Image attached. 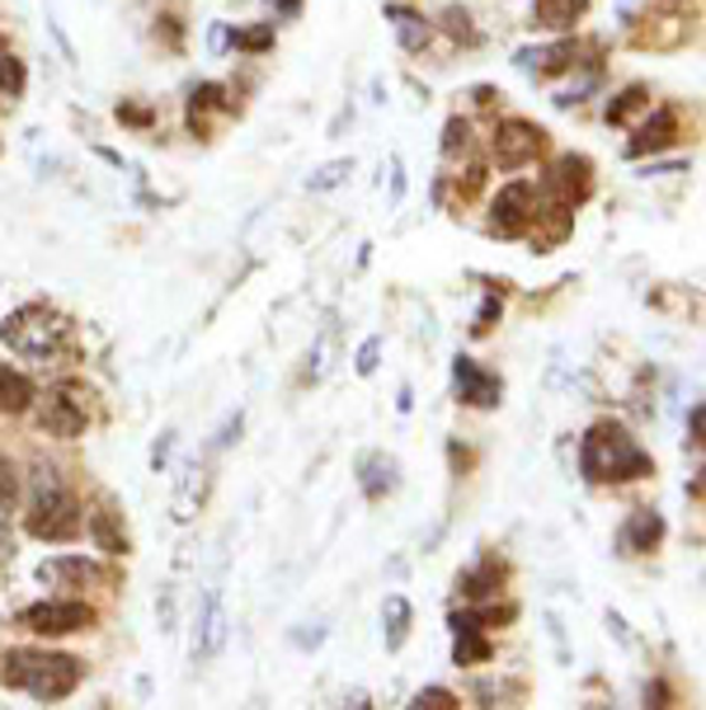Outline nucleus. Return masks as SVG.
I'll list each match as a JSON object with an SVG mask.
<instances>
[{"label": "nucleus", "mask_w": 706, "mask_h": 710, "mask_svg": "<svg viewBox=\"0 0 706 710\" xmlns=\"http://www.w3.org/2000/svg\"><path fill=\"white\" fill-rule=\"evenodd\" d=\"M39 579L52 583V589H85V583H99L104 570L85 556H52L39 564Z\"/></svg>", "instance_id": "14"}, {"label": "nucleus", "mask_w": 706, "mask_h": 710, "mask_svg": "<svg viewBox=\"0 0 706 710\" xmlns=\"http://www.w3.org/2000/svg\"><path fill=\"white\" fill-rule=\"evenodd\" d=\"M359 485L367 499H386V494H396L400 485V461L396 456H386V452H373V456H363V466H359Z\"/></svg>", "instance_id": "18"}, {"label": "nucleus", "mask_w": 706, "mask_h": 710, "mask_svg": "<svg viewBox=\"0 0 706 710\" xmlns=\"http://www.w3.org/2000/svg\"><path fill=\"white\" fill-rule=\"evenodd\" d=\"M702 405H693V410H687V448H693V456H702Z\"/></svg>", "instance_id": "39"}, {"label": "nucleus", "mask_w": 706, "mask_h": 710, "mask_svg": "<svg viewBox=\"0 0 706 710\" xmlns=\"http://www.w3.org/2000/svg\"><path fill=\"white\" fill-rule=\"evenodd\" d=\"M579 475L593 485H622V481H645L655 475V456L631 438L627 423L598 419L579 442Z\"/></svg>", "instance_id": "1"}, {"label": "nucleus", "mask_w": 706, "mask_h": 710, "mask_svg": "<svg viewBox=\"0 0 706 710\" xmlns=\"http://www.w3.org/2000/svg\"><path fill=\"white\" fill-rule=\"evenodd\" d=\"M81 678H85V664L76 654H57V649H10L6 668H0V682L29 691L43 706L66 701L81 687Z\"/></svg>", "instance_id": "2"}, {"label": "nucleus", "mask_w": 706, "mask_h": 710, "mask_svg": "<svg viewBox=\"0 0 706 710\" xmlns=\"http://www.w3.org/2000/svg\"><path fill=\"white\" fill-rule=\"evenodd\" d=\"M203 466L199 461H184L180 466V485H174V518L180 523H189L193 513H199V504H203Z\"/></svg>", "instance_id": "22"}, {"label": "nucleus", "mask_w": 706, "mask_h": 710, "mask_svg": "<svg viewBox=\"0 0 706 710\" xmlns=\"http://www.w3.org/2000/svg\"><path fill=\"white\" fill-rule=\"evenodd\" d=\"M377 363H382V340L373 334V340H363V348H359V363H353V367H359V377H373Z\"/></svg>", "instance_id": "36"}, {"label": "nucleus", "mask_w": 706, "mask_h": 710, "mask_svg": "<svg viewBox=\"0 0 706 710\" xmlns=\"http://www.w3.org/2000/svg\"><path fill=\"white\" fill-rule=\"evenodd\" d=\"M226 635H232V621H226V607L217 593H207L199 602V612H193V659H217L226 649Z\"/></svg>", "instance_id": "11"}, {"label": "nucleus", "mask_w": 706, "mask_h": 710, "mask_svg": "<svg viewBox=\"0 0 706 710\" xmlns=\"http://www.w3.org/2000/svg\"><path fill=\"white\" fill-rule=\"evenodd\" d=\"M542 193L552 198L556 207H579V203H589V193H593V161L589 155H560V161L552 165V174H546V184Z\"/></svg>", "instance_id": "8"}, {"label": "nucleus", "mask_w": 706, "mask_h": 710, "mask_svg": "<svg viewBox=\"0 0 706 710\" xmlns=\"http://www.w3.org/2000/svg\"><path fill=\"white\" fill-rule=\"evenodd\" d=\"M678 141V114L674 109H655L641 128H635V137L627 141V155L631 161H641V155H655V151H668Z\"/></svg>", "instance_id": "12"}, {"label": "nucleus", "mask_w": 706, "mask_h": 710, "mask_svg": "<svg viewBox=\"0 0 706 710\" xmlns=\"http://www.w3.org/2000/svg\"><path fill=\"white\" fill-rule=\"evenodd\" d=\"M207 47H212V52H226V47H232V29H226V24H212Z\"/></svg>", "instance_id": "43"}, {"label": "nucleus", "mask_w": 706, "mask_h": 710, "mask_svg": "<svg viewBox=\"0 0 706 710\" xmlns=\"http://www.w3.org/2000/svg\"><path fill=\"white\" fill-rule=\"evenodd\" d=\"M504 579H509V564L490 556V560L475 564V570H462V574H457V593L471 598V602H485V598H500Z\"/></svg>", "instance_id": "17"}, {"label": "nucleus", "mask_w": 706, "mask_h": 710, "mask_svg": "<svg viewBox=\"0 0 706 710\" xmlns=\"http://www.w3.org/2000/svg\"><path fill=\"white\" fill-rule=\"evenodd\" d=\"M575 57H579L575 39H560V43H552V47H527V52H518L514 62H518L523 71H537V76H560V71L575 66Z\"/></svg>", "instance_id": "19"}, {"label": "nucleus", "mask_w": 706, "mask_h": 710, "mask_svg": "<svg viewBox=\"0 0 706 710\" xmlns=\"http://www.w3.org/2000/svg\"><path fill=\"white\" fill-rule=\"evenodd\" d=\"M95 607L90 602H33L20 612V626L33 635H76L95 626Z\"/></svg>", "instance_id": "7"}, {"label": "nucleus", "mask_w": 706, "mask_h": 710, "mask_svg": "<svg viewBox=\"0 0 706 710\" xmlns=\"http://www.w3.org/2000/svg\"><path fill=\"white\" fill-rule=\"evenodd\" d=\"M635 114H650V90H645V85H627V90L608 104V122H612V128H631Z\"/></svg>", "instance_id": "27"}, {"label": "nucleus", "mask_w": 706, "mask_h": 710, "mask_svg": "<svg viewBox=\"0 0 706 710\" xmlns=\"http://www.w3.org/2000/svg\"><path fill=\"white\" fill-rule=\"evenodd\" d=\"M645 706H674V691H668L664 682H650L645 687Z\"/></svg>", "instance_id": "42"}, {"label": "nucleus", "mask_w": 706, "mask_h": 710, "mask_svg": "<svg viewBox=\"0 0 706 710\" xmlns=\"http://www.w3.org/2000/svg\"><path fill=\"white\" fill-rule=\"evenodd\" d=\"M400 198H405V165L392 161V203H400Z\"/></svg>", "instance_id": "44"}, {"label": "nucleus", "mask_w": 706, "mask_h": 710, "mask_svg": "<svg viewBox=\"0 0 706 710\" xmlns=\"http://www.w3.org/2000/svg\"><path fill=\"white\" fill-rule=\"evenodd\" d=\"M410 621H415L410 602H405L400 593L386 598V607H382V635H386V649H400L405 641H410Z\"/></svg>", "instance_id": "23"}, {"label": "nucleus", "mask_w": 706, "mask_h": 710, "mask_svg": "<svg viewBox=\"0 0 706 710\" xmlns=\"http://www.w3.org/2000/svg\"><path fill=\"white\" fill-rule=\"evenodd\" d=\"M386 20L396 24V39H400L405 52H424V47H429L434 24L424 20L419 10H410V6H386Z\"/></svg>", "instance_id": "21"}, {"label": "nucleus", "mask_w": 706, "mask_h": 710, "mask_svg": "<svg viewBox=\"0 0 706 710\" xmlns=\"http://www.w3.org/2000/svg\"><path fill=\"white\" fill-rule=\"evenodd\" d=\"M274 6H278L282 20H292V14H302V0H274Z\"/></svg>", "instance_id": "45"}, {"label": "nucleus", "mask_w": 706, "mask_h": 710, "mask_svg": "<svg viewBox=\"0 0 706 710\" xmlns=\"http://www.w3.org/2000/svg\"><path fill=\"white\" fill-rule=\"evenodd\" d=\"M24 527H29V537H39V541L81 537V504H76V494L62 485V475L52 466L33 471V504L24 513Z\"/></svg>", "instance_id": "4"}, {"label": "nucleus", "mask_w": 706, "mask_h": 710, "mask_svg": "<svg viewBox=\"0 0 706 710\" xmlns=\"http://www.w3.org/2000/svg\"><path fill=\"white\" fill-rule=\"evenodd\" d=\"M232 47H240V52H269V47H274V24L236 29V33H232Z\"/></svg>", "instance_id": "34"}, {"label": "nucleus", "mask_w": 706, "mask_h": 710, "mask_svg": "<svg viewBox=\"0 0 706 710\" xmlns=\"http://www.w3.org/2000/svg\"><path fill=\"white\" fill-rule=\"evenodd\" d=\"M85 527H90V541L104 550V556H128L132 550L128 527H122V513L114 504H99L90 518H85Z\"/></svg>", "instance_id": "16"}, {"label": "nucleus", "mask_w": 706, "mask_h": 710, "mask_svg": "<svg viewBox=\"0 0 706 710\" xmlns=\"http://www.w3.org/2000/svg\"><path fill=\"white\" fill-rule=\"evenodd\" d=\"M349 174H353V161H330V165H321L307 180V189L311 193H330V189H344L349 184Z\"/></svg>", "instance_id": "29"}, {"label": "nucleus", "mask_w": 706, "mask_h": 710, "mask_svg": "<svg viewBox=\"0 0 706 710\" xmlns=\"http://www.w3.org/2000/svg\"><path fill=\"white\" fill-rule=\"evenodd\" d=\"M14 499H20V481H14L10 461L0 456V560L14 556V546H10V513H14Z\"/></svg>", "instance_id": "24"}, {"label": "nucleus", "mask_w": 706, "mask_h": 710, "mask_svg": "<svg viewBox=\"0 0 706 710\" xmlns=\"http://www.w3.org/2000/svg\"><path fill=\"white\" fill-rule=\"evenodd\" d=\"M664 531L668 527L655 508H635L622 523V531H617V550H622V556H645V550H655L664 541Z\"/></svg>", "instance_id": "13"}, {"label": "nucleus", "mask_w": 706, "mask_h": 710, "mask_svg": "<svg viewBox=\"0 0 706 710\" xmlns=\"http://www.w3.org/2000/svg\"><path fill=\"white\" fill-rule=\"evenodd\" d=\"M457 645H452V664L471 668V664H490V641L481 635V626H457Z\"/></svg>", "instance_id": "26"}, {"label": "nucleus", "mask_w": 706, "mask_h": 710, "mask_svg": "<svg viewBox=\"0 0 706 710\" xmlns=\"http://www.w3.org/2000/svg\"><path fill=\"white\" fill-rule=\"evenodd\" d=\"M236 104L226 99V90L217 80H207V85H199V90L189 95V132L193 137H212V122H217L222 114H232Z\"/></svg>", "instance_id": "15"}, {"label": "nucleus", "mask_w": 706, "mask_h": 710, "mask_svg": "<svg viewBox=\"0 0 706 710\" xmlns=\"http://www.w3.org/2000/svg\"><path fill=\"white\" fill-rule=\"evenodd\" d=\"M452 390L462 405H471V410H494V405L504 400V381L494 377V372H485L475 358H467V353L452 358Z\"/></svg>", "instance_id": "9"}, {"label": "nucleus", "mask_w": 706, "mask_h": 710, "mask_svg": "<svg viewBox=\"0 0 706 710\" xmlns=\"http://www.w3.org/2000/svg\"><path fill=\"white\" fill-rule=\"evenodd\" d=\"M118 122H128V128H151L156 114L147 109V104H128V99H122L118 104Z\"/></svg>", "instance_id": "37"}, {"label": "nucleus", "mask_w": 706, "mask_h": 710, "mask_svg": "<svg viewBox=\"0 0 706 710\" xmlns=\"http://www.w3.org/2000/svg\"><path fill=\"white\" fill-rule=\"evenodd\" d=\"M500 311H504V288L500 292H485V301H481V311H475V321H471V334L475 340H485V334L494 330V321H500Z\"/></svg>", "instance_id": "32"}, {"label": "nucleus", "mask_w": 706, "mask_h": 710, "mask_svg": "<svg viewBox=\"0 0 706 710\" xmlns=\"http://www.w3.org/2000/svg\"><path fill=\"white\" fill-rule=\"evenodd\" d=\"M443 29H448V39H457V43H467V47H475V43H481V33H475V24H471V14H467L462 6H448V10H443Z\"/></svg>", "instance_id": "31"}, {"label": "nucleus", "mask_w": 706, "mask_h": 710, "mask_svg": "<svg viewBox=\"0 0 706 710\" xmlns=\"http://www.w3.org/2000/svg\"><path fill=\"white\" fill-rule=\"evenodd\" d=\"M410 706L415 710H457V706H462V697H457V691H448V687H424V691H415Z\"/></svg>", "instance_id": "35"}, {"label": "nucleus", "mask_w": 706, "mask_h": 710, "mask_svg": "<svg viewBox=\"0 0 706 710\" xmlns=\"http://www.w3.org/2000/svg\"><path fill=\"white\" fill-rule=\"evenodd\" d=\"M170 452H174V429H165V433H161V442H156V452H151V466H156V471H165Z\"/></svg>", "instance_id": "41"}, {"label": "nucleus", "mask_w": 706, "mask_h": 710, "mask_svg": "<svg viewBox=\"0 0 706 710\" xmlns=\"http://www.w3.org/2000/svg\"><path fill=\"white\" fill-rule=\"evenodd\" d=\"M0 344L29 363H57L71 344V321L62 311H52L47 301H29V306L0 321Z\"/></svg>", "instance_id": "3"}, {"label": "nucleus", "mask_w": 706, "mask_h": 710, "mask_svg": "<svg viewBox=\"0 0 706 710\" xmlns=\"http://www.w3.org/2000/svg\"><path fill=\"white\" fill-rule=\"evenodd\" d=\"M481 184H485V170H481V165H471V170H467V180H457V193H462V198H475V193H481Z\"/></svg>", "instance_id": "40"}, {"label": "nucleus", "mask_w": 706, "mask_h": 710, "mask_svg": "<svg viewBox=\"0 0 706 710\" xmlns=\"http://www.w3.org/2000/svg\"><path fill=\"white\" fill-rule=\"evenodd\" d=\"M683 33H687L683 20H674V14H655V29L635 33V47H674V43H683Z\"/></svg>", "instance_id": "28"}, {"label": "nucleus", "mask_w": 706, "mask_h": 710, "mask_svg": "<svg viewBox=\"0 0 706 710\" xmlns=\"http://www.w3.org/2000/svg\"><path fill=\"white\" fill-rule=\"evenodd\" d=\"M490 155L500 170H523V165H533L537 155H546V132L527 118H504L490 137Z\"/></svg>", "instance_id": "6"}, {"label": "nucleus", "mask_w": 706, "mask_h": 710, "mask_svg": "<svg viewBox=\"0 0 706 710\" xmlns=\"http://www.w3.org/2000/svg\"><path fill=\"white\" fill-rule=\"evenodd\" d=\"M24 62L14 57V52H0V95H10V99H20L24 95Z\"/></svg>", "instance_id": "30"}, {"label": "nucleus", "mask_w": 706, "mask_h": 710, "mask_svg": "<svg viewBox=\"0 0 706 710\" xmlns=\"http://www.w3.org/2000/svg\"><path fill=\"white\" fill-rule=\"evenodd\" d=\"M537 212H542V189L533 180H514L500 189V198L490 207V230L500 240H518L537 222Z\"/></svg>", "instance_id": "5"}, {"label": "nucleus", "mask_w": 706, "mask_h": 710, "mask_svg": "<svg viewBox=\"0 0 706 710\" xmlns=\"http://www.w3.org/2000/svg\"><path fill=\"white\" fill-rule=\"evenodd\" d=\"M240 423H245V415L236 410L232 419H226V423H222V433H217V438H212V448H217V452H222V448H232V442L240 438Z\"/></svg>", "instance_id": "38"}, {"label": "nucleus", "mask_w": 706, "mask_h": 710, "mask_svg": "<svg viewBox=\"0 0 706 710\" xmlns=\"http://www.w3.org/2000/svg\"><path fill=\"white\" fill-rule=\"evenodd\" d=\"M471 151V122L467 118H448V128H443V155L448 161H457V155H467Z\"/></svg>", "instance_id": "33"}, {"label": "nucleus", "mask_w": 706, "mask_h": 710, "mask_svg": "<svg viewBox=\"0 0 706 710\" xmlns=\"http://www.w3.org/2000/svg\"><path fill=\"white\" fill-rule=\"evenodd\" d=\"M29 405H33V381L24 377V372H10L6 363H0V410L24 415Z\"/></svg>", "instance_id": "25"}, {"label": "nucleus", "mask_w": 706, "mask_h": 710, "mask_svg": "<svg viewBox=\"0 0 706 710\" xmlns=\"http://www.w3.org/2000/svg\"><path fill=\"white\" fill-rule=\"evenodd\" d=\"M589 0H537L533 6V29L546 33H570L579 20H585Z\"/></svg>", "instance_id": "20"}, {"label": "nucleus", "mask_w": 706, "mask_h": 710, "mask_svg": "<svg viewBox=\"0 0 706 710\" xmlns=\"http://www.w3.org/2000/svg\"><path fill=\"white\" fill-rule=\"evenodd\" d=\"M90 396H81L76 386H62V390H52V396L43 400V433L52 438H81L85 433V423H90V405H85Z\"/></svg>", "instance_id": "10"}]
</instances>
